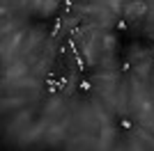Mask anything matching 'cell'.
<instances>
[{
	"mask_svg": "<svg viewBox=\"0 0 154 151\" xmlns=\"http://www.w3.org/2000/svg\"><path fill=\"white\" fill-rule=\"evenodd\" d=\"M60 80L58 78H55V73H48L46 76V92H48V94H58L60 92Z\"/></svg>",
	"mask_w": 154,
	"mask_h": 151,
	"instance_id": "6da1fadb",
	"label": "cell"
},
{
	"mask_svg": "<svg viewBox=\"0 0 154 151\" xmlns=\"http://www.w3.org/2000/svg\"><path fill=\"white\" fill-rule=\"evenodd\" d=\"M76 64H78V69H81V71L88 69V60H85L83 55H78V57H76Z\"/></svg>",
	"mask_w": 154,
	"mask_h": 151,
	"instance_id": "5b68a950",
	"label": "cell"
},
{
	"mask_svg": "<svg viewBox=\"0 0 154 151\" xmlns=\"http://www.w3.org/2000/svg\"><path fill=\"white\" fill-rule=\"evenodd\" d=\"M74 7V0H62V14H69Z\"/></svg>",
	"mask_w": 154,
	"mask_h": 151,
	"instance_id": "8992f818",
	"label": "cell"
},
{
	"mask_svg": "<svg viewBox=\"0 0 154 151\" xmlns=\"http://www.w3.org/2000/svg\"><path fill=\"white\" fill-rule=\"evenodd\" d=\"M117 126H120L124 133H131V131H134V121H131V119H120V121H117Z\"/></svg>",
	"mask_w": 154,
	"mask_h": 151,
	"instance_id": "3957f363",
	"label": "cell"
},
{
	"mask_svg": "<svg viewBox=\"0 0 154 151\" xmlns=\"http://www.w3.org/2000/svg\"><path fill=\"white\" fill-rule=\"evenodd\" d=\"M78 92H81V94H90V92H92V82L88 80V78H81V82H78Z\"/></svg>",
	"mask_w": 154,
	"mask_h": 151,
	"instance_id": "7a4b0ae2",
	"label": "cell"
},
{
	"mask_svg": "<svg viewBox=\"0 0 154 151\" xmlns=\"http://www.w3.org/2000/svg\"><path fill=\"white\" fill-rule=\"evenodd\" d=\"M120 71H122V73H129V71H131V62H129V60L122 62V64H120Z\"/></svg>",
	"mask_w": 154,
	"mask_h": 151,
	"instance_id": "52a82bcc",
	"label": "cell"
},
{
	"mask_svg": "<svg viewBox=\"0 0 154 151\" xmlns=\"http://www.w3.org/2000/svg\"><path fill=\"white\" fill-rule=\"evenodd\" d=\"M127 28H129V23H127L124 19H117V21H115V30H117V32H124Z\"/></svg>",
	"mask_w": 154,
	"mask_h": 151,
	"instance_id": "277c9868",
	"label": "cell"
}]
</instances>
